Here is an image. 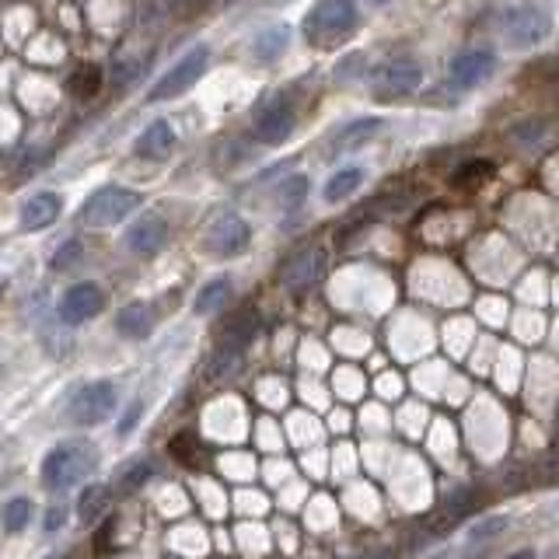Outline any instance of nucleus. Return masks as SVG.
<instances>
[{
    "instance_id": "nucleus-1",
    "label": "nucleus",
    "mask_w": 559,
    "mask_h": 559,
    "mask_svg": "<svg viewBox=\"0 0 559 559\" xmlns=\"http://www.w3.org/2000/svg\"><path fill=\"white\" fill-rule=\"evenodd\" d=\"M357 28V7L353 0H315L304 14V39L318 49H332Z\"/></svg>"
},
{
    "instance_id": "nucleus-2",
    "label": "nucleus",
    "mask_w": 559,
    "mask_h": 559,
    "mask_svg": "<svg viewBox=\"0 0 559 559\" xmlns=\"http://www.w3.org/2000/svg\"><path fill=\"white\" fill-rule=\"evenodd\" d=\"M95 448L91 444H60L56 451H49L46 462H42V483L49 490H70L77 486L84 476H91L95 469Z\"/></svg>"
},
{
    "instance_id": "nucleus-3",
    "label": "nucleus",
    "mask_w": 559,
    "mask_h": 559,
    "mask_svg": "<svg viewBox=\"0 0 559 559\" xmlns=\"http://www.w3.org/2000/svg\"><path fill=\"white\" fill-rule=\"evenodd\" d=\"M137 207H140V193L123 189V186H105L88 196L81 214L88 228H112V224L126 221Z\"/></svg>"
},
{
    "instance_id": "nucleus-4",
    "label": "nucleus",
    "mask_w": 559,
    "mask_h": 559,
    "mask_svg": "<svg viewBox=\"0 0 559 559\" xmlns=\"http://www.w3.org/2000/svg\"><path fill=\"white\" fill-rule=\"evenodd\" d=\"M500 32H504V39L511 42V46H539V42L553 32V18H549V11L539 4H518L504 14Z\"/></svg>"
},
{
    "instance_id": "nucleus-5",
    "label": "nucleus",
    "mask_w": 559,
    "mask_h": 559,
    "mask_svg": "<svg viewBox=\"0 0 559 559\" xmlns=\"http://www.w3.org/2000/svg\"><path fill=\"white\" fill-rule=\"evenodd\" d=\"M207 63H210V49L207 46L189 49V53L182 56V60L175 63L168 74L158 77V84L151 88V102H168V98L186 95V91L193 88V84L200 81L203 74H207Z\"/></svg>"
},
{
    "instance_id": "nucleus-6",
    "label": "nucleus",
    "mask_w": 559,
    "mask_h": 559,
    "mask_svg": "<svg viewBox=\"0 0 559 559\" xmlns=\"http://www.w3.org/2000/svg\"><path fill=\"white\" fill-rule=\"evenodd\" d=\"M116 399L119 392L112 381H91V385L77 388L74 399H70V420L81 423V427H95V423L109 420Z\"/></svg>"
},
{
    "instance_id": "nucleus-7",
    "label": "nucleus",
    "mask_w": 559,
    "mask_h": 559,
    "mask_svg": "<svg viewBox=\"0 0 559 559\" xmlns=\"http://www.w3.org/2000/svg\"><path fill=\"white\" fill-rule=\"evenodd\" d=\"M294 105L287 102L283 95H273V98H263V105L256 109V116H252V130H256V137L263 140V144L277 147L283 140H290V133H294Z\"/></svg>"
},
{
    "instance_id": "nucleus-8",
    "label": "nucleus",
    "mask_w": 559,
    "mask_h": 559,
    "mask_svg": "<svg viewBox=\"0 0 559 559\" xmlns=\"http://www.w3.org/2000/svg\"><path fill=\"white\" fill-rule=\"evenodd\" d=\"M249 238H252V228L242 217L221 214L207 231H203V252H210V256H217V259H231L249 249Z\"/></svg>"
},
{
    "instance_id": "nucleus-9",
    "label": "nucleus",
    "mask_w": 559,
    "mask_h": 559,
    "mask_svg": "<svg viewBox=\"0 0 559 559\" xmlns=\"http://www.w3.org/2000/svg\"><path fill=\"white\" fill-rule=\"evenodd\" d=\"M420 84H423V67L416 60H409V56H402V60H392L388 67L378 70V77H374V95L402 98V95H413Z\"/></svg>"
},
{
    "instance_id": "nucleus-10",
    "label": "nucleus",
    "mask_w": 559,
    "mask_h": 559,
    "mask_svg": "<svg viewBox=\"0 0 559 559\" xmlns=\"http://www.w3.org/2000/svg\"><path fill=\"white\" fill-rule=\"evenodd\" d=\"M105 308V294L98 283H74L67 294L60 297V318L67 325H81L95 318Z\"/></svg>"
},
{
    "instance_id": "nucleus-11",
    "label": "nucleus",
    "mask_w": 559,
    "mask_h": 559,
    "mask_svg": "<svg viewBox=\"0 0 559 559\" xmlns=\"http://www.w3.org/2000/svg\"><path fill=\"white\" fill-rule=\"evenodd\" d=\"M325 273V249H304L283 266V287L290 294H304L308 287H315Z\"/></svg>"
},
{
    "instance_id": "nucleus-12",
    "label": "nucleus",
    "mask_w": 559,
    "mask_h": 559,
    "mask_svg": "<svg viewBox=\"0 0 559 559\" xmlns=\"http://www.w3.org/2000/svg\"><path fill=\"white\" fill-rule=\"evenodd\" d=\"M123 242H126V249H130L133 256H140V259L158 256V252L165 249V242H168L165 217H140V221H133Z\"/></svg>"
},
{
    "instance_id": "nucleus-13",
    "label": "nucleus",
    "mask_w": 559,
    "mask_h": 559,
    "mask_svg": "<svg viewBox=\"0 0 559 559\" xmlns=\"http://www.w3.org/2000/svg\"><path fill=\"white\" fill-rule=\"evenodd\" d=\"M493 63L497 60H493L490 49H465L451 63V84L455 88H476V84H483L493 74Z\"/></svg>"
},
{
    "instance_id": "nucleus-14",
    "label": "nucleus",
    "mask_w": 559,
    "mask_h": 559,
    "mask_svg": "<svg viewBox=\"0 0 559 559\" xmlns=\"http://www.w3.org/2000/svg\"><path fill=\"white\" fill-rule=\"evenodd\" d=\"M63 203L56 193H39L21 207V231H42L60 217Z\"/></svg>"
},
{
    "instance_id": "nucleus-15",
    "label": "nucleus",
    "mask_w": 559,
    "mask_h": 559,
    "mask_svg": "<svg viewBox=\"0 0 559 559\" xmlns=\"http://www.w3.org/2000/svg\"><path fill=\"white\" fill-rule=\"evenodd\" d=\"M381 126H385V123H381V119H374V116L357 119V123L343 126V130H339L336 137L329 140V154H350V151H357V147H364L367 140L378 137Z\"/></svg>"
},
{
    "instance_id": "nucleus-16",
    "label": "nucleus",
    "mask_w": 559,
    "mask_h": 559,
    "mask_svg": "<svg viewBox=\"0 0 559 559\" xmlns=\"http://www.w3.org/2000/svg\"><path fill=\"white\" fill-rule=\"evenodd\" d=\"M252 336H256V315H252V311H238V315H231L228 322L221 325V336H217V350L245 353V346L252 343Z\"/></svg>"
},
{
    "instance_id": "nucleus-17",
    "label": "nucleus",
    "mask_w": 559,
    "mask_h": 559,
    "mask_svg": "<svg viewBox=\"0 0 559 559\" xmlns=\"http://www.w3.org/2000/svg\"><path fill=\"white\" fill-rule=\"evenodd\" d=\"M116 329H119V336H126V339H147L154 329V308L144 301L126 304L116 315Z\"/></svg>"
},
{
    "instance_id": "nucleus-18",
    "label": "nucleus",
    "mask_w": 559,
    "mask_h": 559,
    "mask_svg": "<svg viewBox=\"0 0 559 559\" xmlns=\"http://www.w3.org/2000/svg\"><path fill=\"white\" fill-rule=\"evenodd\" d=\"M175 147V130L165 123V119H158V123H151L144 133L137 137V154L140 158H165L168 151Z\"/></svg>"
},
{
    "instance_id": "nucleus-19",
    "label": "nucleus",
    "mask_w": 559,
    "mask_h": 559,
    "mask_svg": "<svg viewBox=\"0 0 559 559\" xmlns=\"http://www.w3.org/2000/svg\"><path fill=\"white\" fill-rule=\"evenodd\" d=\"M67 88L77 102H91V98L102 91V67H98V63H81V67L70 74Z\"/></svg>"
},
{
    "instance_id": "nucleus-20",
    "label": "nucleus",
    "mask_w": 559,
    "mask_h": 559,
    "mask_svg": "<svg viewBox=\"0 0 559 559\" xmlns=\"http://www.w3.org/2000/svg\"><path fill=\"white\" fill-rule=\"evenodd\" d=\"M360 182H364V172H360V168H343V172H336L329 182H325V189H322L325 203H343V200H350V196L357 193Z\"/></svg>"
},
{
    "instance_id": "nucleus-21",
    "label": "nucleus",
    "mask_w": 559,
    "mask_h": 559,
    "mask_svg": "<svg viewBox=\"0 0 559 559\" xmlns=\"http://www.w3.org/2000/svg\"><path fill=\"white\" fill-rule=\"evenodd\" d=\"M287 46H290V28L287 25H270V28H263V32L256 35V56L263 63L283 56V49H287Z\"/></svg>"
},
{
    "instance_id": "nucleus-22",
    "label": "nucleus",
    "mask_w": 559,
    "mask_h": 559,
    "mask_svg": "<svg viewBox=\"0 0 559 559\" xmlns=\"http://www.w3.org/2000/svg\"><path fill=\"white\" fill-rule=\"evenodd\" d=\"M105 504H109V486H102V483L88 486V490L81 493V500H77V518L91 525L95 518H102Z\"/></svg>"
},
{
    "instance_id": "nucleus-23",
    "label": "nucleus",
    "mask_w": 559,
    "mask_h": 559,
    "mask_svg": "<svg viewBox=\"0 0 559 559\" xmlns=\"http://www.w3.org/2000/svg\"><path fill=\"white\" fill-rule=\"evenodd\" d=\"M490 179H493L490 161H465V165L455 172V186L458 189H483Z\"/></svg>"
},
{
    "instance_id": "nucleus-24",
    "label": "nucleus",
    "mask_w": 559,
    "mask_h": 559,
    "mask_svg": "<svg viewBox=\"0 0 559 559\" xmlns=\"http://www.w3.org/2000/svg\"><path fill=\"white\" fill-rule=\"evenodd\" d=\"M228 294H231L228 280H210L207 287L200 290V297H196V315H214L217 308H224Z\"/></svg>"
},
{
    "instance_id": "nucleus-25",
    "label": "nucleus",
    "mask_w": 559,
    "mask_h": 559,
    "mask_svg": "<svg viewBox=\"0 0 559 559\" xmlns=\"http://www.w3.org/2000/svg\"><path fill=\"white\" fill-rule=\"evenodd\" d=\"M304 196H308V179H304V175H294V179L277 186V200L283 210H297L304 203Z\"/></svg>"
},
{
    "instance_id": "nucleus-26",
    "label": "nucleus",
    "mask_w": 559,
    "mask_h": 559,
    "mask_svg": "<svg viewBox=\"0 0 559 559\" xmlns=\"http://www.w3.org/2000/svg\"><path fill=\"white\" fill-rule=\"evenodd\" d=\"M504 532H507V518H504V514H497V518H486V521H479V525L469 532V546L483 549L486 542L500 539Z\"/></svg>"
},
{
    "instance_id": "nucleus-27",
    "label": "nucleus",
    "mask_w": 559,
    "mask_h": 559,
    "mask_svg": "<svg viewBox=\"0 0 559 559\" xmlns=\"http://www.w3.org/2000/svg\"><path fill=\"white\" fill-rule=\"evenodd\" d=\"M28 518H32V504H28L25 497H18V500H11V504H7V511H4V528H7L11 535H18V532H25Z\"/></svg>"
},
{
    "instance_id": "nucleus-28",
    "label": "nucleus",
    "mask_w": 559,
    "mask_h": 559,
    "mask_svg": "<svg viewBox=\"0 0 559 559\" xmlns=\"http://www.w3.org/2000/svg\"><path fill=\"white\" fill-rule=\"evenodd\" d=\"M245 353H235V350H214V360H210V378H228V374L238 371V364H242Z\"/></svg>"
},
{
    "instance_id": "nucleus-29",
    "label": "nucleus",
    "mask_w": 559,
    "mask_h": 559,
    "mask_svg": "<svg viewBox=\"0 0 559 559\" xmlns=\"http://www.w3.org/2000/svg\"><path fill=\"white\" fill-rule=\"evenodd\" d=\"M147 479H151V465H147V462H137L133 469L123 472V486H126V490H137V486H144Z\"/></svg>"
},
{
    "instance_id": "nucleus-30",
    "label": "nucleus",
    "mask_w": 559,
    "mask_h": 559,
    "mask_svg": "<svg viewBox=\"0 0 559 559\" xmlns=\"http://www.w3.org/2000/svg\"><path fill=\"white\" fill-rule=\"evenodd\" d=\"M214 4H217V0H172L175 14H182V18H193V14L210 11Z\"/></svg>"
},
{
    "instance_id": "nucleus-31",
    "label": "nucleus",
    "mask_w": 559,
    "mask_h": 559,
    "mask_svg": "<svg viewBox=\"0 0 559 559\" xmlns=\"http://www.w3.org/2000/svg\"><path fill=\"white\" fill-rule=\"evenodd\" d=\"M74 259H81V242H67L60 252L53 256V270H67Z\"/></svg>"
},
{
    "instance_id": "nucleus-32",
    "label": "nucleus",
    "mask_w": 559,
    "mask_h": 559,
    "mask_svg": "<svg viewBox=\"0 0 559 559\" xmlns=\"http://www.w3.org/2000/svg\"><path fill=\"white\" fill-rule=\"evenodd\" d=\"M137 416H140V402L130 409V413L123 416V423H119V434H126V430H133V427H137Z\"/></svg>"
},
{
    "instance_id": "nucleus-33",
    "label": "nucleus",
    "mask_w": 559,
    "mask_h": 559,
    "mask_svg": "<svg viewBox=\"0 0 559 559\" xmlns=\"http://www.w3.org/2000/svg\"><path fill=\"white\" fill-rule=\"evenodd\" d=\"M60 525H63V511L60 507H53V511L46 514V532H56Z\"/></svg>"
},
{
    "instance_id": "nucleus-34",
    "label": "nucleus",
    "mask_w": 559,
    "mask_h": 559,
    "mask_svg": "<svg viewBox=\"0 0 559 559\" xmlns=\"http://www.w3.org/2000/svg\"><path fill=\"white\" fill-rule=\"evenodd\" d=\"M507 559H535L532 549H521V553H514V556H507Z\"/></svg>"
},
{
    "instance_id": "nucleus-35",
    "label": "nucleus",
    "mask_w": 559,
    "mask_h": 559,
    "mask_svg": "<svg viewBox=\"0 0 559 559\" xmlns=\"http://www.w3.org/2000/svg\"><path fill=\"white\" fill-rule=\"evenodd\" d=\"M434 559H462L458 553H441V556H434Z\"/></svg>"
},
{
    "instance_id": "nucleus-36",
    "label": "nucleus",
    "mask_w": 559,
    "mask_h": 559,
    "mask_svg": "<svg viewBox=\"0 0 559 559\" xmlns=\"http://www.w3.org/2000/svg\"><path fill=\"white\" fill-rule=\"evenodd\" d=\"M367 4H374V7H381V4H388V0H367Z\"/></svg>"
}]
</instances>
